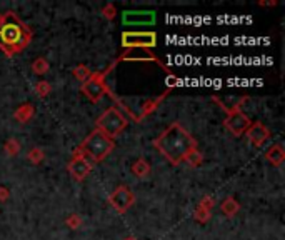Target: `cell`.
Returning <instances> with one entry per match:
<instances>
[{
  "instance_id": "6da1fadb",
  "label": "cell",
  "mask_w": 285,
  "mask_h": 240,
  "mask_svg": "<svg viewBox=\"0 0 285 240\" xmlns=\"http://www.w3.org/2000/svg\"><path fill=\"white\" fill-rule=\"evenodd\" d=\"M153 147H155L172 165H179L180 162H184L192 152H195L198 148L197 140L193 139L189 130L184 129V125L179 122L170 124L169 127L153 140Z\"/></svg>"
},
{
  "instance_id": "7a4b0ae2",
  "label": "cell",
  "mask_w": 285,
  "mask_h": 240,
  "mask_svg": "<svg viewBox=\"0 0 285 240\" xmlns=\"http://www.w3.org/2000/svg\"><path fill=\"white\" fill-rule=\"evenodd\" d=\"M32 40V30L14 12L0 14V49L9 57L22 52Z\"/></svg>"
},
{
  "instance_id": "3957f363",
  "label": "cell",
  "mask_w": 285,
  "mask_h": 240,
  "mask_svg": "<svg viewBox=\"0 0 285 240\" xmlns=\"http://www.w3.org/2000/svg\"><path fill=\"white\" fill-rule=\"evenodd\" d=\"M115 147V142L109 139L107 135H104L100 130H92L85 140L80 144V147L75 148L73 153H78V155H84L85 158H89L92 164H99L102 162L109 153L113 150Z\"/></svg>"
},
{
  "instance_id": "277c9868",
  "label": "cell",
  "mask_w": 285,
  "mask_h": 240,
  "mask_svg": "<svg viewBox=\"0 0 285 240\" xmlns=\"http://www.w3.org/2000/svg\"><path fill=\"white\" fill-rule=\"evenodd\" d=\"M129 125V118L118 110V107H109L102 115L95 120V129L100 130L102 134L107 135L109 139L118 137Z\"/></svg>"
},
{
  "instance_id": "5b68a950",
  "label": "cell",
  "mask_w": 285,
  "mask_h": 240,
  "mask_svg": "<svg viewBox=\"0 0 285 240\" xmlns=\"http://www.w3.org/2000/svg\"><path fill=\"white\" fill-rule=\"evenodd\" d=\"M115 65H117V62H113V64L107 67L105 70L90 73V77L82 84V92L85 94V97H89L92 102H99L104 99V95H110V97L113 95L109 90V87H107L105 78L113 70Z\"/></svg>"
},
{
  "instance_id": "8992f818",
  "label": "cell",
  "mask_w": 285,
  "mask_h": 240,
  "mask_svg": "<svg viewBox=\"0 0 285 240\" xmlns=\"http://www.w3.org/2000/svg\"><path fill=\"white\" fill-rule=\"evenodd\" d=\"M215 102H219L217 99H214ZM220 104V102H219ZM225 108V112H227V118H225V129L229 130L230 134H233L235 137H240L243 135L245 132H247V129L250 127V124H252V120L249 118V115L245 112H242V108H240V104H237V105H233L232 108L230 107H225V105H222Z\"/></svg>"
},
{
  "instance_id": "52a82bcc",
  "label": "cell",
  "mask_w": 285,
  "mask_h": 240,
  "mask_svg": "<svg viewBox=\"0 0 285 240\" xmlns=\"http://www.w3.org/2000/svg\"><path fill=\"white\" fill-rule=\"evenodd\" d=\"M157 45L155 32H124L122 47L125 49H153Z\"/></svg>"
},
{
  "instance_id": "ba28073f",
  "label": "cell",
  "mask_w": 285,
  "mask_h": 240,
  "mask_svg": "<svg viewBox=\"0 0 285 240\" xmlns=\"http://www.w3.org/2000/svg\"><path fill=\"white\" fill-rule=\"evenodd\" d=\"M135 204V195L127 185H118L110 195V205L118 214H125Z\"/></svg>"
},
{
  "instance_id": "9c48e42d",
  "label": "cell",
  "mask_w": 285,
  "mask_h": 240,
  "mask_svg": "<svg viewBox=\"0 0 285 240\" xmlns=\"http://www.w3.org/2000/svg\"><path fill=\"white\" fill-rule=\"evenodd\" d=\"M157 14L153 10H125L122 12V24L129 27L137 25H153Z\"/></svg>"
},
{
  "instance_id": "30bf717a",
  "label": "cell",
  "mask_w": 285,
  "mask_h": 240,
  "mask_svg": "<svg viewBox=\"0 0 285 240\" xmlns=\"http://www.w3.org/2000/svg\"><path fill=\"white\" fill-rule=\"evenodd\" d=\"M68 174H70L75 180H84L94 169V164L90 162L89 158H85L84 155H78V153H73V158L68 162L67 165Z\"/></svg>"
},
{
  "instance_id": "8fae6325",
  "label": "cell",
  "mask_w": 285,
  "mask_h": 240,
  "mask_svg": "<svg viewBox=\"0 0 285 240\" xmlns=\"http://www.w3.org/2000/svg\"><path fill=\"white\" fill-rule=\"evenodd\" d=\"M247 139L254 147H260L265 144V140L270 137V130L265 127L262 122H252L247 129Z\"/></svg>"
},
{
  "instance_id": "7c38bea8",
  "label": "cell",
  "mask_w": 285,
  "mask_h": 240,
  "mask_svg": "<svg viewBox=\"0 0 285 240\" xmlns=\"http://www.w3.org/2000/svg\"><path fill=\"white\" fill-rule=\"evenodd\" d=\"M265 158L269 160L270 165H273V167H280L285 160V152H283L282 145H278V144L272 145L269 150L265 152Z\"/></svg>"
},
{
  "instance_id": "4fadbf2b",
  "label": "cell",
  "mask_w": 285,
  "mask_h": 240,
  "mask_svg": "<svg viewBox=\"0 0 285 240\" xmlns=\"http://www.w3.org/2000/svg\"><path fill=\"white\" fill-rule=\"evenodd\" d=\"M212 205H214L212 197H203L200 205H198L197 212H195V219L198 222H207L210 219V210H212Z\"/></svg>"
},
{
  "instance_id": "5bb4252c",
  "label": "cell",
  "mask_w": 285,
  "mask_h": 240,
  "mask_svg": "<svg viewBox=\"0 0 285 240\" xmlns=\"http://www.w3.org/2000/svg\"><path fill=\"white\" fill-rule=\"evenodd\" d=\"M132 174L135 177H139V179H144V177H147V175L150 174V165L147 164L145 158L135 160L134 165H132Z\"/></svg>"
},
{
  "instance_id": "9a60e30c",
  "label": "cell",
  "mask_w": 285,
  "mask_h": 240,
  "mask_svg": "<svg viewBox=\"0 0 285 240\" xmlns=\"http://www.w3.org/2000/svg\"><path fill=\"white\" fill-rule=\"evenodd\" d=\"M220 209H222V212H224L227 217H233V215L238 212V210H240V204H238L235 198L227 197L224 202H222Z\"/></svg>"
},
{
  "instance_id": "2e32d148",
  "label": "cell",
  "mask_w": 285,
  "mask_h": 240,
  "mask_svg": "<svg viewBox=\"0 0 285 240\" xmlns=\"http://www.w3.org/2000/svg\"><path fill=\"white\" fill-rule=\"evenodd\" d=\"M32 115H33V105L30 104H24L22 107H19V110H15V118L22 124L28 122V120L32 118Z\"/></svg>"
},
{
  "instance_id": "e0dca14e",
  "label": "cell",
  "mask_w": 285,
  "mask_h": 240,
  "mask_svg": "<svg viewBox=\"0 0 285 240\" xmlns=\"http://www.w3.org/2000/svg\"><path fill=\"white\" fill-rule=\"evenodd\" d=\"M32 72L37 73V75H44V73L49 72V62L44 59V57H38L32 62Z\"/></svg>"
},
{
  "instance_id": "ac0fdd59",
  "label": "cell",
  "mask_w": 285,
  "mask_h": 240,
  "mask_svg": "<svg viewBox=\"0 0 285 240\" xmlns=\"http://www.w3.org/2000/svg\"><path fill=\"white\" fill-rule=\"evenodd\" d=\"M185 162L190 165V167H198V165H202V162H203V155H202V152L197 150L195 152H192L189 157L185 158Z\"/></svg>"
},
{
  "instance_id": "d6986e66",
  "label": "cell",
  "mask_w": 285,
  "mask_h": 240,
  "mask_svg": "<svg viewBox=\"0 0 285 240\" xmlns=\"http://www.w3.org/2000/svg\"><path fill=\"white\" fill-rule=\"evenodd\" d=\"M35 92L38 94V97H45L52 92V87H50V84L45 82V80H38L35 84Z\"/></svg>"
},
{
  "instance_id": "ffe728a7",
  "label": "cell",
  "mask_w": 285,
  "mask_h": 240,
  "mask_svg": "<svg viewBox=\"0 0 285 240\" xmlns=\"http://www.w3.org/2000/svg\"><path fill=\"white\" fill-rule=\"evenodd\" d=\"M90 73H92V72H90V70H89V67H85V65H78V67L75 68V70H73V75H75L78 80H80L82 84L90 77Z\"/></svg>"
},
{
  "instance_id": "44dd1931",
  "label": "cell",
  "mask_w": 285,
  "mask_h": 240,
  "mask_svg": "<svg viewBox=\"0 0 285 240\" xmlns=\"http://www.w3.org/2000/svg\"><path fill=\"white\" fill-rule=\"evenodd\" d=\"M28 158H30V162H33V164H40L44 160L42 148H32V150L28 152Z\"/></svg>"
},
{
  "instance_id": "7402d4cb",
  "label": "cell",
  "mask_w": 285,
  "mask_h": 240,
  "mask_svg": "<svg viewBox=\"0 0 285 240\" xmlns=\"http://www.w3.org/2000/svg\"><path fill=\"white\" fill-rule=\"evenodd\" d=\"M19 150H20V145L17 140H9L7 144H5V152H7L9 155H15Z\"/></svg>"
},
{
  "instance_id": "603a6c76",
  "label": "cell",
  "mask_w": 285,
  "mask_h": 240,
  "mask_svg": "<svg viewBox=\"0 0 285 240\" xmlns=\"http://www.w3.org/2000/svg\"><path fill=\"white\" fill-rule=\"evenodd\" d=\"M67 225L70 228H78V225H80V217L78 215H72L67 219Z\"/></svg>"
},
{
  "instance_id": "cb8c5ba5",
  "label": "cell",
  "mask_w": 285,
  "mask_h": 240,
  "mask_svg": "<svg viewBox=\"0 0 285 240\" xmlns=\"http://www.w3.org/2000/svg\"><path fill=\"white\" fill-rule=\"evenodd\" d=\"M104 15L107 17V19H113V17H115V7H113L112 4H109L104 9Z\"/></svg>"
},
{
  "instance_id": "d4e9b609",
  "label": "cell",
  "mask_w": 285,
  "mask_h": 240,
  "mask_svg": "<svg viewBox=\"0 0 285 240\" xmlns=\"http://www.w3.org/2000/svg\"><path fill=\"white\" fill-rule=\"evenodd\" d=\"M9 198V190L5 187H0V200H7Z\"/></svg>"
},
{
  "instance_id": "484cf974",
  "label": "cell",
  "mask_w": 285,
  "mask_h": 240,
  "mask_svg": "<svg viewBox=\"0 0 285 240\" xmlns=\"http://www.w3.org/2000/svg\"><path fill=\"white\" fill-rule=\"evenodd\" d=\"M124 240H137L135 237H127V238H124Z\"/></svg>"
}]
</instances>
